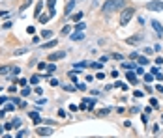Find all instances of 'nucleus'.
<instances>
[{
	"mask_svg": "<svg viewBox=\"0 0 163 138\" xmlns=\"http://www.w3.org/2000/svg\"><path fill=\"white\" fill-rule=\"evenodd\" d=\"M56 43H58V39H51V41L41 45V49H53V47H56Z\"/></svg>",
	"mask_w": 163,
	"mask_h": 138,
	"instance_id": "nucleus-9",
	"label": "nucleus"
},
{
	"mask_svg": "<svg viewBox=\"0 0 163 138\" xmlns=\"http://www.w3.org/2000/svg\"><path fill=\"white\" fill-rule=\"evenodd\" d=\"M150 105H152V108H158V99H150Z\"/></svg>",
	"mask_w": 163,
	"mask_h": 138,
	"instance_id": "nucleus-42",
	"label": "nucleus"
},
{
	"mask_svg": "<svg viewBox=\"0 0 163 138\" xmlns=\"http://www.w3.org/2000/svg\"><path fill=\"white\" fill-rule=\"evenodd\" d=\"M124 6H126V0H107V2L103 4V13L105 15H111V13L122 10Z\"/></svg>",
	"mask_w": 163,
	"mask_h": 138,
	"instance_id": "nucleus-1",
	"label": "nucleus"
},
{
	"mask_svg": "<svg viewBox=\"0 0 163 138\" xmlns=\"http://www.w3.org/2000/svg\"><path fill=\"white\" fill-rule=\"evenodd\" d=\"M75 8V0H69V2L66 4V11H64V13H66V15H71V10Z\"/></svg>",
	"mask_w": 163,
	"mask_h": 138,
	"instance_id": "nucleus-10",
	"label": "nucleus"
},
{
	"mask_svg": "<svg viewBox=\"0 0 163 138\" xmlns=\"http://www.w3.org/2000/svg\"><path fill=\"white\" fill-rule=\"evenodd\" d=\"M137 56H139L137 52H131V54H130V58H131V60H137Z\"/></svg>",
	"mask_w": 163,
	"mask_h": 138,
	"instance_id": "nucleus-56",
	"label": "nucleus"
},
{
	"mask_svg": "<svg viewBox=\"0 0 163 138\" xmlns=\"http://www.w3.org/2000/svg\"><path fill=\"white\" fill-rule=\"evenodd\" d=\"M112 58H115V60H124L122 54H112Z\"/></svg>",
	"mask_w": 163,
	"mask_h": 138,
	"instance_id": "nucleus-53",
	"label": "nucleus"
},
{
	"mask_svg": "<svg viewBox=\"0 0 163 138\" xmlns=\"http://www.w3.org/2000/svg\"><path fill=\"white\" fill-rule=\"evenodd\" d=\"M15 92H17V86H15V84L10 86V93H15Z\"/></svg>",
	"mask_w": 163,
	"mask_h": 138,
	"instance_id": "nucleus-54",
	"label": "nucleus"
},
{
	"mask_svg": "<svg viewBox=\"0 0 163 138\" xmlns=\"http://www.w3.org/2000/svg\"><path fill=\"white\" fill-rule=\"evenodd\" d=\"M137 64H139V65H146V64H148V58H144V56H137Z\"/></svg>",
	"mask_w": 163,
	"mask_h": 138,
	"instance_id": "nucleus-19",
	"label": "nucleus"
},
{
	"mask_svg": "<svg viewBox=\"0 0 163 138\" xmlns=\"http://www.w3.org/2000/svg\"><path fill=\"white\" fill-rule=\"evenodd\" d=\"M90 67H94V69H100V67H101V62H94V64H90Z\"/></svg>",
	"mask_w": 163,
	"mask_h": 138,
	"instance_id": "nucleus-41",
	"label": "nucleus"
},
{
	"mask_svg": "<svg viewBox=\"0 0 163 138\" xmlns=\"http://www.w3.org/2000/svg\"><path fill=\"white\" fill-rule=\"evenodd\" d=\"M161 121H163V114H161Z\"/></svg>",
	"mask_w": 163,
	"mask_h": 138,
	"instance_id": "nucleus-64",
	"label": "nucleus"
},
{
	"mask_svg": "<svg viewBox=\"0 0 163 138\" xmlns=\"http://www.w3.org/2000/svg\"><path fill=\"white\" fill-rule=\"evenodd\" d=\"M152 28L158 32V36H159V37H163V26L158 23V21H152Z\"/></svg>",
	"mask_w": 163,
	"mask_h": 138,
	"instance_id": "nucleus-6",
	"label": "nucleus"
},
{
	"mask_svg": "<svg viewBox=\"0 0 163 138\" xmlns=\"http://www.w3.org/2000/svg\"><path fill=\"white\" fill-rule=\"evenodd\" d=\"M47 69H49V73H54L56 71V65L54 64H47Z\"/></svg>",
	"mask_w": 163,
	"mask_h": 138,
	"instance_id": "nucleus-33",
	"label": "nucleus"
},
{
	"mask_svg": "<svg viewBox=\"0 0 163 138\" xmlns=\"http://www.w3.org/2000/svg\"><path fill=\"white\" fill-rule=\"evenodd\" d=\"M4 110L6 112H13V110H15V103H8V105L4 106Z\"/></svg>",
	"mask_w": 163,
	"mask_h": 138,
	"instance_id": "nucleus-20",
	"label": "nucleus"
},
{
	"mask_svg": "<svg viewBox=\"0 0 163 138\" xmlns=\"http://www.w3.org/2000/svg\"><path fill=\"white\" fill-rule=\"evenodd\" d=\"M41 37H45V39L47 37H53V32L51 30H43V32H41Z\"/></svg>",
	"mask_w": 163,
	"mask_h": 138,
	"instance_id": "nucleus-26",
	"label": "nucleus"
},
{
	"mask_svg": "<svg viewBox=\"0 0 163 138\" xmlns=\"http://www.w3.org/2000/svg\"><path fill=\"white\" fill-rule=\"evenodd\" d=\"M51 86H62V84H60V82L56 80V79H51Z\"/></svg>",
	"mask_w": 163,
	"mask_h": 138,
	"instance_id": "nucleus-46",
	"label": "nucleus"
},
{
	"mask_svg": "<svg viewBox=\"0 0 163 138\" xmlns=\"http://www.w3.org/2000/svg\"><path fill=\"white\" fill-rule=\"evenodd\" d=\"M83 19V13L79 11V13H75V15H73V21H75V23H79V21Z\"/></svg>",
	"mask_w": 163,
	"mask_h": 138,
	"instance_id": "nucleus-30",
	"label": "nucleus"
},
{
	"mask_svg": "<svg viewBox=\"0 0 163 138\" xmlns=\"http://www.w3.org/2000/svg\"><path fill=\"white\" fill-rule=\"evenodd\" d=\"M71 28H73V26H64V28H62V34H69V32H71Z\"/></svg>",
	"mask_w": 163,
	"mask_h": 138,
	"instance_id": "nucleus-39",
	"label": "nucleus"
},
{
	"mask_svg": "<svg viewBox=\"0 0 163 138\" xmlns=\"http://www.w3.org/2000/svg\"><path fill=\"white\" fill-rule=\"evenodd\" d=\"M84 103H86V108L92 110V108H94V105H96V99H84Z\"/></svg>",
	"mask_w": 163,
	"mask_h": 138,
	"instance_id": "nucleus-17",
	"label": "nucleus"
},
{
	"mask_svg": "<svg viewBox=\"0 0 163 138\" xmlns=\"http://www.w3.org/2000/svg\"><path fill=\"white\" fill-rule=\"evenodd\" d=\"M6 101H10V99H6V97H0V105H6Z\"/></svg>",
	"mask_w": 163,
	"mask_h": 138,
	"instance_id": "nucleus-61",
	"label": "nucleus"
},
{
	"mask_svg": "<svg viewBox=\"0 0 163 138\" xmlns=\"http://www.w3.org/2000/svg\"><path fill=\"white\" fill-rule=\"evenodd\" d=\"M49 19H53V15H51V13H47V15H39V17H38V21H39V23H41V24H45V23H49Z\"/></svg>",
	"mask_w": 163,
	"mask_h": 138,
	"instance_id": "nucleus-11",
	"label": "nucleus"
},
{
	"mask_svg": "<svg viewBox=\"0 0 163 138\" xmlns=\"http://www.w3.org/2000/svg\"><path fill=\"white\" fill-rule=\"evenodd\" d=\"M126 79H127V82H130V84H133V86L139 84V79H137L133 73H126Z\"/></svg>",
	"mask_w": 163,
	"mask_h": 138,
	"instance_id": "nucleus-7",
	"label": "nucleus"
},
{
	"mask_svg": "<svg viewBox=\"0 0 163 138\" xmlns=\"http://www.w3.org/2000/svg\"><path fill=\"white\" fill-rule=\"evenodd\" d=\"M0 17H8V11H0Z\"/></svg>",
	"mask_w": 163,
	"mask_h": 138,
	"instance_id": "nucleus-62",
	"label": "nucleus"
},
{
	"mask_svg": "<svg viewBox=\"0 0 163 138\" xmlns=\"http://www.w3.org/2000/svg\"><path fill=\"white\" fill-rule=\"evenodd\" d=\"M122 67H124V69H135L137 64H135V60H131V62H126V64H122Z\"/></svg>",
	"mask_w": 163,
	"mask_h": 138,
	"instance_id": "nucleus-13",
	"label": "nucleus"
},
{
	"mask_svg": "<svg viewBox=\"0 0 163 138\" xmlns=\"http://www.w3.org/2000/svg\"><path fill=\"white\" fill-rule=\"evenodd\" d=\"M28 49H17V51H13V56H21V54H26Z\"/></svg>",
	"mask_w": 163,
	"mask_h": 138,
	"instance_id": "nucleus-23",
	"label": "nucleus"
},
{
	"mask_svg": "<svg viewBox=\"0 0 163 138\" xmlns=\"http://www.w3.org/2000/svg\"><path fill=\"white\" fill-rule=\"evenodd\" d=\"M88 65H90L88 62H79V64H75L73 67H75V69H83V67H88Z\"/></svg>",
	"mask_w": 163,
	"mask_h": 138,
	"instance_id": "nucleus-22",
	"label": "nucleus"
},
{
	"mask_svg": "<svg viewBox=\"0 0 163 138\" xmlns=\"http://www.w3.org/2000/svg\"><path fill=\"white\" fill-rule=\"evenodd\" d=\"M11 71V67H8V65H0V75H8Z\"/></svg>",
	"mask_w": 163,
	"mask_h": 138,
	"instance_id": "nucleus-21",
	"label": "nucleus"
},
{
	"mask_svg": "<svg viewBox=\"0 0 163 138\" xmlns=\"http://www.w3.org/2000/svg\"><path fill=\"white\" fill-rule=\"evenodd\" d=\"M41 10H43V2H38V4H36V11H34V15L39 17V15H41Z\"/></svg>",
	"mask_w": 163,
	"mask_h": 138,
	"instance_id": "nucleus-16",
	"label": "nucleus"
},
{
	"mask_svg": "<svg viewBox=\"0 0 163 138\" xmlns=\"http://www.w3.org/2000/svg\"><path fill=\"white\" fill-rule=\"evenodd\" d=\"M73 28H75V32H83L84 28H86V24H84V23H81V21H79V23H75V26H73Z\"/></svg>",
	"mask_w": 163,
	"mask_h": 138,
	"instance_id": "nucleus-15",
	"label": "nucleus"
},
{
	"mask_svg": "<svg viewBox=\"0 0 163 138\" xmlns=\"http://www.w3.org/2000/svg\"><path fill=\"white\" fill-rule=\"evenodd\" d=\"M64 56H66V52H64V51H56V52H53L51 56H49V62H56V60H62Z\"/></svg>",
	"mask_w": 163,
	"mask_h": 138,
	"instance_id": "nucleus-5",
	"label": "nucleus"
},
{
	"mask_svg": "<svg viewBox=\"0 0 163 138\" xmlns=\"http://www.w3.org/2000/svg\"><path fill=\"white\" fill-rule=\"evenodd\" d=\"M69 79H71V82H75V84H77V73L69 71Z\"/></svg>",
	"mask_w": 163,
	"mask_h": 138,
	"instance_id": "nucleus-34",
	"label": "nucleus"
},
{
	"mask_svg": "<svg viewBox=\"0 0 163 138\" xmlns=\"http://www.w3.org/2000/svg\"><path fill=\"white\" fill-rule=\"evenodd\" d=\"M4 112H6V110H0V118H4Z\"/></svg>",
	"mask_w": 163,
	"mask_h": 138,
	"instance_id": "nucleus-63",
	"label": "nucleus"
},
{
	"mask_svg": "<svg viewBox=\"0 0 163 138\" xmlns=\"http://www.w3.org/2000/svg\"><path fill=\"white\" fill-rule=\"evenodd\" d=\"M36 134L38 136H51L53 134V129L51 127H38L36 129Z\"/></svg>",
	"mask_w": 163,
	"mask_h": 138,
	"instance_id": "nucleus-4",
	"label": "nucleus"
},
{
	"mask_svg": "<svg viewBox=\"0 0 163 138\" xmlns=\"http://www.w3.org/2000/svg\"><path fill=\"white\" fill-rule=\"evenodd\" d=\"M148 11H163V2H159V0H152V2L146 4Z\"/></svg>",
	"mask_w": 163,
	"mask_h": 138,
	"instance_id": "nucleus-3",
	"label": "nucleus"
},
{
	"mask_svg": "<svg viewBox=\"0 0 163 138\" xmlns=\"http://www.w3.org/2000/svg\"><path fill=\"white\" fill-rule=\"evenodd\" d=\"M17 106H19V108H25V106H26V101H23V99H21V101L17 103Z\"/></svg>",
	"mask_w": 163,
	"mask_h": 138,
	"instance_id": "nucleus-45",
	"label": "nucleus"
},
{
	"mask_svg": "<svg viewBox=\"0 0 163 138\" xmlns=\"http://www.w3.org/2000/svg\"><path fill=\"white\" fill-rule=\"evenodd\" d=\"M161 64H163V58L158 56V58H156V65H161Z\"/></svg>",
	"mask_w": 163,
	"mask_h": 138,
	"instance_id": "nucleus-51",
	"label": "nucleus"
},
{
	"mask_svg": "<svg viewBox=\"0 0 163 138\" xmlns=\"http://www.w3.org/2000/svg\"><path fill=\"white\" fill-rule=\"evenodd\" d=\"M34 92H36V93H38V95H41V93H43V90H41V88H39V86H38V88H36V90H34Z\"/></svg>",
	"mask_w": 163,
	"mask_h": 138,
	"instance_id": "nucleus-57",
	"label": "nucleus"
},
{
	"mask_svg": "<svg viewBox=\"0 0 163 138\" xmlns=\"http://www.w3.org/2000/svg\"><path fill=\"white\" fill-rule=\"evenodd\" d=\"M135 15V8H124L120 13V26H127V23Z\"/></svg>",
	"mask_w": 163,
	"mask_h": 138,
	"instance_id": "nucleus-2",
	"label": "nucleus"
},
{
	"mask_svg": "<svg viewBox=\"0 0 163 138\" xmlns=\"http://www.w3.org/2000/svg\"><path fill=\"white\" fill-rule=\"evenodd\" d=\"M17 82H19V84H21V86H25V84H26V79H19Z\"/></svg>",
	"mask_w": 163,
	"mask_h": 138,
	"instance_id": "nucleus-58",
	"label": "nucleus"
},
{
	"mask_svg": "<svg viewBox=\"0 0 163 138\" xmlns=\"http://www.w3.org/2000/svg\"><path fill=\"white\" fill-rule=\"evenodd\" d=\"M156 90H158V92H161V93H163V84H158V86H156Z\"/></svg>",
	"mask_w": 163,
	"mask_h": 138,
	"instance_id": "nucleus-60",
	"label": "nucleus"
},
{
	"mask_svg": "<svg viewBox=\"0 0 163 138\" xmlns=\"http://www.w3.org/2000/svg\"><path fill=\"white\" fill-rule=\"evenodd\" d=\"M112 86H116V88H120V90H124V92H126L127 88H130L127 84H124V82H120V80H118V82H115V84H112Z\"/></svg>",
	"mask_w": 163,
	"mask_h": 138,
	"instance_id": "nucleus-18",
	"label": "nucleus"
},
{
	"mask_svg": "<svg viewBox=\"0 0 163 138\" xmlns=\"http://www.w3.org/2000/svg\"><path fill=\"white\" fill-rule=\"evenodd\" d=\"M141 120H143V123H144V125H146V123H148V118H146V112H144L143 116H141Z\"/></svg>",
	"mask_w": 163,
	"mask_h": 138,
	"instance_id": "nucleus-52",
	"label": "nucleus"
},
{
	"mask_svg": "<svg viewBox=\"0 0 163 138\" xmlns=\"http://www.w3.org/2000/svg\"><path fill=\"white\" fill-rule=\"evenodd\" d=\"M6 131H10V129H13V123H6V127H4Z\"/></svg>",
	"mask_w": 163,
	"mask_h": 138,
	"instance_id": "nucleus-59",
	"label": "nucleus"
},
{
	"mask_svg": "<svg viewBox=\"0 0 163 138\" xmlns=\"http://www.w3.org/2000/svg\"><path fill=\"white\" fill-rule=\"evenodd\" d=\"M28 116H30V120H32L34 123H36V125H39V123H41V116H39L38 112H30Z\"/></svg>",
	"mask_w": 163,
	"mask_h": 138,
	"instance_id": "nucleus-8",
	"label": "nucleus"
},
{
	"mask_svg": "<svg viewBox=\"0 0 163 138\" xmlns=\"http://www.w3.org/2000/svg\"><path fill=\"white\" fill-rule=\"evenodd\" d=\"M135 73L137 75H144V65H137L135 67Z\"/></svg>",
	"mask_w": 163,
	"mask_h": 138,
	"instance_id": "nucleus-28",
	"label": "nucleus"
},
{
	"mask_svg": "<svg viewBox=\"0 0 163 138\" xmlns=\"http://www.w3.org/2000/svg\"><path fill=\"white\" fill-rule=\"evenodd\" d=\"M30 95V88H23L21 90V97H28Z\"/></svg>",
	"mask_w": 163,
	"mask_h": 138,
	"instance_id": "nucleus-24",
	"label": "nucleus"
},
{
	"mask_svg": "<svg viewBox=\"0 0 163 138\" xmlns=\"http://www.w3.org/2000/svg\"><path fill=\"white\" fill-rule=\"evenodd\" d=\"M58 118H66V110H62V108L58 110Z\"/></svg>",
	"mask_w": 163,
	"mask_h": 138,
	"instance_id": "nucleus-47",
	"label": "nucleus"
},
{
	"mask_svg": "<svg viewBox=\"0 0 163 138\" xmlns=\"http://www.w3.org/2000/svg\"><path fill=\"white\" fill-rule=\"evenodd\" d=\"M26 134H28V131H26V129H23V131H19V133H17L19 138H23V136H26Z\"/></svg>",
	"mask_w": 163,
	"mask_h": 138,
	"instance_id": "nucleus-38",
	"label": "nucleus"
},
{
	"mask_svg": "<svg viewBox=\"0 0 163 138\" xmlns=\"http://www.w3.org/2000/svg\"><path fill=\"white\" fill-rule=\"evenodd\" d=\"M19 73H21V67H17V65H15V67H11V75H15V77H17Z\"/></svg>",
	"mask_w": 163,
	"mask_h": 138,
	"instance_id": "nucleus-31",
	"label": "nucleus"
},
{
	"mask_svg": "<svg viewBox=\"0 0 163 138\" xmlns=\"http://www.w3.org/2000/svg\"><path fill=\"white\" fill-rule=\"evenodd\" d=\"M11 123H13V129H17V127H21V120H19V118H15V120H13Z\"/></svg>",
	"mask_w": 163,
	"mask_h": 138,
	"instance_id": "nucleus-35",
	"label": "nucleus"
},
{
	"mask_svg": "<svg viewBox=\"0 0 163 138\" xmlns=\"http://www.w3.org/2000/svg\"><path fill=\"white\" fill-rule=\"evenodd\" d=\"M39 80H41V77H39V75H34V77L30 79V84H38Z\"/></svg>",
	"mask_w": 163,
	"mask_h": 138,
	"instance_id": "nucleus-27",
	"label": "nucleus"
},
{
	"mask_svg": "<svg viewBox=\"0 0 163 138\" xmlns=\"http://www.w3.org/2000/svg\"><path fill=\"white\" fill-rule=\"evenodd\" d=\"M26 32H28V34H30V36H32V34L36 32V28H34V26H28V28H26Z\"/></svg>",
	"mask_w": 163,
	"mask_h": 138,
	"instance_id": "nucleus-48",
	"label": "nucleus"
},
{
	"mask_svg": "<svg viewBox=\"0 0 163 138\" xmlns=\"http://www.w3.org/2000/svg\"><path fill=\"white\" fill-rule=\"evenodd\" d=\"M126 43H127V45H135V43H139V36H131V37H127V39H126Z\"/></svg>",
	"mask_w": 163,
	"mask_h": 138,
	"instance_id": "nucleus-14",
	"label": "nucleus"
},
{
	"mask_svg": "<svg viewBox=\"0 0 163 138\" xmlns=\"http://www.w3.org/2000/svg\"><path fill=\"white\" fill-rule=\"evenodd\" d=\"M69 37H71V41H81V39L84 37V34H83V32H75V34H71Z\"/></svg>",
	"mask_w": 163,
	"mask_h": 138,
	"instance_id": "nucleus-12",
	"label": "nucleus"
},
{
	"mask_svg": "<svg viewBox=\"0 0 163 138\" xmlns=\"http://www.w3.org/2000/svg\"><path fill=\"white\" fill-rule=\"evenodd\" d=\"M54 4H56V0H47V6H49V10H54Z\"/></svg>",
	"mask_w": 163,
	"mask_h": 138,
	"instance_id": "nucleus-36",
	"label": "nucleus"
},
{
	"mask_svg": "<svg viewBox=\"0 0 163 138\" xmlns=\"http://www.w3.org/2000/svg\"><path fill=\"white\" fill-rule=\"evenodd\" d=\"M111 112V108H101V110H98V116H107Z\"/></svg>",
	"mask_w": 163,
	"mask_h": 138,
	"instance_id": "nucleus-25",
	"label": "nucleus"
},
{
	"mask_svg": "<svg viewBox=\"0 0 163 138\" xmlns=\"http://www.w3.org/2000/svg\"><path fill=\"white\" fill-rule=\"evenodd\" d=\"M150 73L156 77V75H159V69H158V67H152V69H150Z\"/></svg>",
	"mask_w": 163,
	"mask_h": 138,
	"instance_id": "nucleus-44",
	"label": "nucleus"
},
{
	"mask_svg": "<svg viewBox=\"0 0 163 138\" xmlns=\"http://www.w3.org/2000/svg\"><path fill=\"white\" fill-rule=\"evenodd\" d=\"M79 108H81V110H88V108H86V103H84V101H83L81 105H79Z\"/></svg>",
	"mask_w": 163,
	"mask_h": 138,
	"instance_id": "nucleus-55",
	"label": "nucleus"
},
{
	"mask_svg": "<svg viewBox=\"0 0 163 138\" xmlns=\"http://www.w3.org/2000/svg\"><path fill=\"white\" fill-rule=\"evenodd\" d=\"M36 103H38V105L41 106V105H45V103H47V99H45V97H39V99H38Z\"/></svg>",
	"mask_w": 163,
	"mask_h": 138,
	"instance_id": "nucleus-43",
	"label": "nucleus"
},
{
	"mask_svg": "<svg viewBox=\"0 0 163 138\" xmlns=\"http://www.w3.org/2000/svg\"><path fill=\"white\" fill-rule=\"evenodd\" d=\"M38 67L41 69V71H43V69H47V62H39V64H38Z\"/></svg>",
	"mask_w": 163,
	"mask_h": 138,
	"instance_id": "nucleus-40",
	"label": "nucleus"
},
{
	"mask_svg": "<svg viewBox=\"0 0 163 138\" xmlns=\"http://www.w3.org/2000/svg\"><path fill=\"white\" fill-rule=\"evenodd\" d=\"M64 90H66V92H75V90H77V84H75V86H64Z\"/></svg>",
	"mask_w": 163,
	"mask_h": 138,
	"instance_id": "nucleus-37",
	"label": "nucleus"
},
{
	"mask_svg": "<svg viewBox=\"0 0 163 138\" xmlns=\"http://www.w3.org/2000/svg\"><path fill=\"white\" fill-rule=\"evenodd\" d=\"M77 90H81V92H84V90H86V86H84V84H79V82H77Z\"/></svg>",
	"mask_w": 163,
	"mask_h": 138,
	"instance_id": "nucleus-50",
	"label": "nucleus"
},
{
	"mask_svg": "<svg viewBox=\"0 0 163 138\" xmlns=\"http://www.w3.org/2000/svg\"><path fill=\"white\" fill-rule=\"evenodd\" d=\"M11 26H13V23H11V21H6V23H4V26H2V28H4V30H10V28H11Z\"/></svg>",
	"mask_w": 163,
	"mask_h": 138,
	"instance_id": "nucleus-29",
	"label": "nucleus"
},
{
	"mask_svg": "<svg viewBox=\"0 0 163 138\" xmlns=\"http://www.w3.org/2000/svg\"><path fill=\"white\" fill-rule=\"evenodd\" d=\"M96 79H98V80H103V79H105V73H98Z\"/></svg>",
	"mask_w": 163,
	"mask_h": 138,
	"instance_id": "nucleus-49",
	"label": "nucleus"
},
{
	"mask_svg": "<svg viewBox=\"0 0 163 138\" xmlns=\"http://www.w3.org/2000/svg\"><path fill=\"white\" fill-rule=\"evenodd\" d=\"M154 79H156V77H154V75H152V73H148V75H146V77H144V80H146V84H148V82H152Z\"/></svg>",
	"mask_w": 163,
	"mask_h": 138,
	"instance_id": "nucleus-32",
	"label": "nucleus"
}]
</instances>
